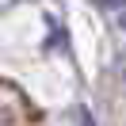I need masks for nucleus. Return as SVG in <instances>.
I'll return each instance as SVG.
<instances>
[{
    "mask_svg": "<svg viewBox=\"0 0 126 126\" xmlns=\"http://www.w3.org/2000/svg\"><path fill=\"white\" fill-rule=\"evenodd\" d=\"M38 107L16 80H0V126H34Z\"/></svg>",
    "mask_w": 126,
    "mask_h": 126,
    "instance_id": "obj_1",
    "label": "nucleus"
},
{
    "mask_svg": "<svg viewBox=\"0 0 126 126\" xmlns=\"http://www.w3.org/2000/svg\"><path fill=\"white\" fill-rule=\"evenodd\" d=\"M122 73H126V65H122Z\"/></svg>",
    "mask_w": 126,
    "mask_h": 126,
    "instance_id": "obj_2",
    "label": "nucleus"
}]
</instances>
